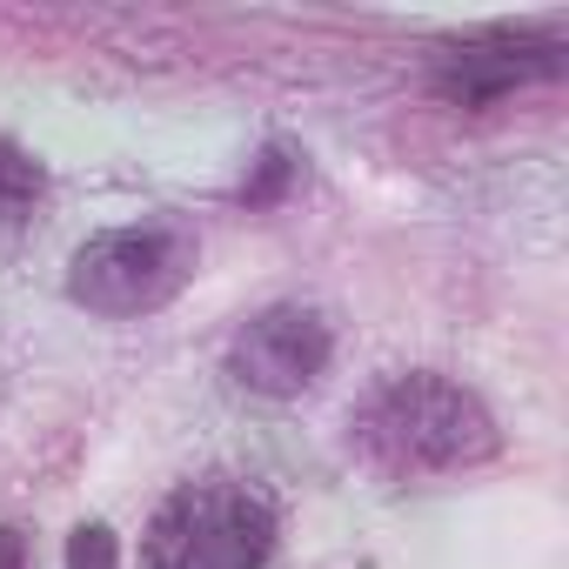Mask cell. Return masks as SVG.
<instances>
[{"label": "cell", "mask_w": 569, "mask_h": 569, "mask_svg": "<svg viewBox=\"0 0 569 569\" xmlns=\"http://www.w3.org/2000/svg\"><path fill=\"white\" fill-rule=\"evenodd\" d=\"M356 436L396 476H442L496 449L489 409L442 376H396L389 389H376L369 409L356 416Z\"/></svg>", "instance_id": "1"}, {"label": "cell", "mask_w": 569, "mask_h": 569, "mask_svg": "<svg viewBox=\"0 0 569 569\" xmlns=\"http://www.w3.org/2000/svg\"><path fill=\"white\" fill-rule=\"evenodd\" d=\"M274 549V509L228 476L188 482L148 522V569H261Z\"/></svg>", "instance_id": "2"}, {"label": "cell", "mask_w": 569, "mask_h": 569, "mask_svg": "<svg viewBox=\"0 0 569 569\" xmlns=\"http://www.w3.org/2000/svg\"><path fill=\"white\" fill-rule=\"evenodd\" d=\"M188 281V241L168 228H114L94 234L74 268H68V296L94 316H148L161 309Z\"/></svg>", "instance_id": "3"}, {"label": "cell", "mask_w": 569, "mask_h": 569, "mask_svg": "<svg viewBox=\"0 0 569 569\" xmlns=\"http://www.w3.org/2000/svg\"><path fill=\"white\" fill-rule=\"evenodd\" d=\"M228 369L261 396H302L329 369V329L316 309H268L228 342Z\"/></svg>", "instance_id": "4"}, {"label": "cell", "mask_w": 569, "mask_h": 569, "mask_svg": "<svg viewBox=\"0 0 569 569\" xmlns=\"http://www.w3.org/2000/svg\"><path fill=\"white\" fill-rule=\"evenodd\" d=\"M542 74H556V48H542V41H476V48L449 54L436 88L462 108H482V101L509 94L516 81H542Z\"/></svg>", "instance_id": "5"}, {"label": "cell", "mask_w": 569, "mask_h": 569, "mask_svg": "<svg viewBox=\"0 0 569 569\" xmlns=\"http://www.w3.org/2000/svg\"><path fill=\"white\" fill-rule=\"evenodd\" d=\"M34 201H41V168H34L21 148H8V141H0V221L28 214Z\"/></svg>", "instance_id": "6"}, {"label": "cell", "mask_w": 569, "mask_h": 569, "mask_svg": "<svg viewBox=\"0 0 569 569\" xmlns=\"http://www.w3.org/2000/svg\"><path fill=\"white\" fill-rule=\"evenodd\" d=\"M68 569H114V536L101 522H81L68 536Z\"/></svg>", "instance_id": "7"}, {"label": "cell", "mask_w": 569, "mask_h": 569, "mask_svg": "<svg viewBox=\"0 0 569 569\" xmlns=\"http://www.w3.org/2000/svg\"><path fill=\"white\" fill-rule=\"evenodd\" d=\"M281 181H289V154L268 148V154H261V174L248 181V201H274V194H281Z\"/></svg>", "instance_id": "8"}, {"label": "cell", "mask_w": 569, "mask_h": 569, "mask_svg": "<svg viewBox=\"0 0 569 569\" xmlns=\"http://www.w3.org/2000/svg\"><path fill=\"white\" fill-rule=\"evenodd\" d=\"M0 569H21V536L0 529Z\"/></svg>", "instance_id": "9"}]
</instances>
